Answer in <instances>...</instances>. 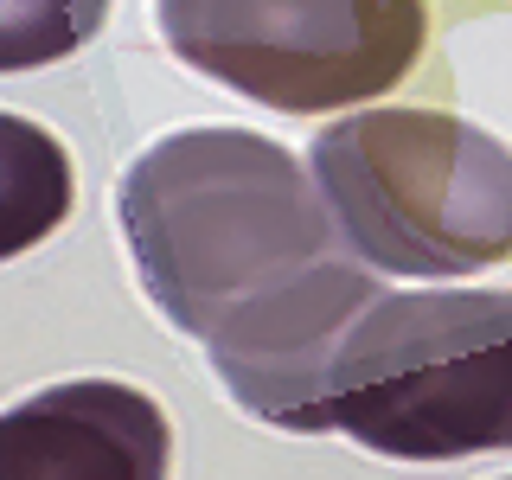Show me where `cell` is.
I'll return each instance as SVG.
<instances>
[{"mask_svg": "<svg viewBox=\"0 0 512 480\" xmlns=\"http://www.w3.org/2000/svg\"><path fill=\"white\" fill-rule=\"evenodd\" d=\"M327 429L384 461L512 448V288H384L333 359Z\"/></svg>", "mask_w": 512, "mask_h": 480, "instance_id": "3957f363", "label": "cell"}, {"mask_svg": "<svg viewBox=\"0 0 512 480\" xmlns=\"http://www.w3.org/2000/svg\"><path fill=\"white\" fill-rule=\"evenodd\" d=\"M116 218L141 295L205 346L231 404L320 436L333 359L384 282L333 224L314 167L250 128H180L128 160Z\"/></svg>", "mask_w": 512, "mask_h": 480, "instance_id": "6da1fadb", "label": "cell"}, {"mask_svg": "<svg viewBox=\"0 0 512 480\" xmlns=\"http://www.w3.org/2000/svg\"><path fill=\"white\" fill-rule=\"evenodd\" d=\"M506 480H512V474H506Z\"/></svg>", "mask_w": 512, "mask_h": 480, "instance_id": "ba28073f", "label": "cell"}, {"mask_svg": "<svg viewBox=\"0 0 512 480\" xmlns=\"http://www.w3.org/2000/svg\"><path fill=\"white\" fill-rule=\"evenodd\" d=\"M186 71L282 116L397 90L429 45V0H154Z\"/></svg>", "mask_w": 512, "mask_h": 480, "instance_id": "277c9868", "label": "cell"}, {"mask_svg": "<svg viewBox=\"0 0 512 480\" xmlns=\"http://www.w3.org/2000/svg\"><path fill=\"white\" fill-rule=\"evenodd\" d=\"M314 186L378 276H480L512 256V148L442 109H359L308 148Z\"/></svg>", "mask_w": 512, "mask_h": 480, "instance_id": "7a4b0ae2", "label": "cell"}, {"mask_svg": "<svg viewBox=\"0 0 512 480\" xmlns=\"http://www.w3.org/2000/svg\"><path fill=\"white\" fill-rule=\"evenodd\" d=\"M71 205H77L71 148L52 128L0 109V263L45 244L71 218Z\"/></svg>", "mask_w": 512, "mask_h": 480, "instance_id": "8992f818", "label": "cell"}, {"mask_svg": "<svg viewBox=\"0 0 512 480\" xmlns=\"http://www.w3.org/2000/svg\"><path fill=\"white\" fill-rule=\"evenodd\" d=\"M109 0H0V77L45 71L103 32Z\"/></svg>", "mask_w": 512, "mask_h": 480, "instance_id": "52a82bcc", "label": "cell"}, {"mask_svg": "<svg viewBox=\"0 0 512 480\" xmlns=\"http://www.w3.org/2000/svg\"><path fill=\"white\" fill-rule=\"evenodd\" d=\"M173 423L148 391L64 378L0 410V480H167Z\"/></svg>", "mask_w": 512, "mask_h": 480, "instance_id": "5b68a950", "label": "cell"}]
</instances>
